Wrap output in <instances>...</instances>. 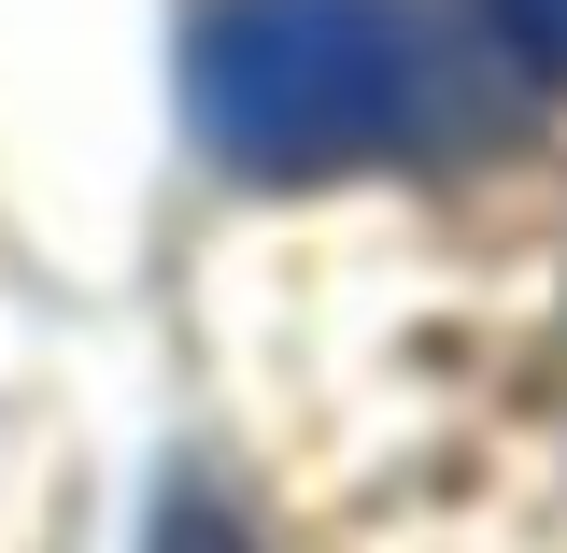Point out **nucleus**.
I'll use <instances>...</instances> for the list:
<instances>
[{"label":"nucleus","mask_w":567,"mask_h":553,"mask_svg":"<svg viewBox=\"0 0 567 553\" xmlns=\"http://www.w3.org/2000/svg\"><path fill=\"white\" fill-rule=\"evenodd\" d=\"M185 114L227 171H369L425 142L440 58L398 0H213L185 29Z\"/></svg>","instance_id":"nucleus-1"},{"label":"nucleus","mask_w":567,"mask_h":553,"mask_svg":"<svg viewBox=\"0 0 567 553\" xmlns=\"http://www.w3.org/2000/svg\"><path fill=\"white\" fill-rule=\"evenodd\" d=\"M483 14H496V43L539 71V85H567V0H483Z\"/></svg>","instance_id":"nucleus-3"},{"label":"nucleus","mask_w":567,"mask_h":553,"mask_svg":"<svg viewBox=\"0 0 567 553\" xmlns=\"http://www.w3.org/2000/svg\"><path fill=\"white\" fill-rule=\"evenodd\" d=\"M156 553H256V540H241V511H227L213 483H171L156 496Z\"/></svg>","instance_id":"nucleus-2"}]
</instances>
